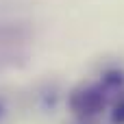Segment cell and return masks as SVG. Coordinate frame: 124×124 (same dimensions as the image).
<instances>
[{
  "label": "cell",
  "instance_id": "6da1fadb",
  "mask_svg": "<svg viewBox=\"0 0 124 124\" xmlns=\"http://www.w3.org/2000/svg\"><path fill=\"white\" fill-rule=\"evenodd\" d=\"M107 102H109V94L105 92V87L100 85V81L98 83H81L68 96L70 111L76 118H81V120L96 118L98 113L105 111Z\"/></svg>",
  "mask_w": 124,
  "mask_h": 124
},
{
  "label": "cell",
  "instance_id": "7a4b0ae2",
  "mask_svg": "<svg viewBox=\"0 0 124 124\" xmlns=\"http://www.w3.org/2000/svg\"><path fill=\"white\" fill-rule=\"evenodd\" d=\"M100 85L105 87L107 94H124V72H122V70H118V68L102 72V76H100Z\"/></svg>",
  "mask_w": 124,
  "mask_h": 124
},
{
  "label": "cell",
  "instance_id": "3957f363",
  "mask_svg": "<svg viewBox=\"0 0 124 124\" xmlns=\"http://www.w3.org/2000/svg\"><path fill=\"white\" fill-rule=\"evenodd\" d=\"M111 124H124V94H120L111 105Z\"/></svg>",
  "mask_w": 124,
  "mask_h": 124
}]
</instances>
